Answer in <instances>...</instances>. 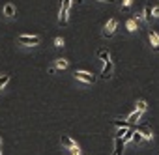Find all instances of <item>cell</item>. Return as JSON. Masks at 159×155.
I'll return each mask as SVG.
<instances>
[{"label": "cell", "mask_w": 159, "mask_h": 155, "mask_svg": "<svg viewBox=\"0 0 159 155\" xmlns=\"http://www.w3.org/2000/svg\"><path fill=\"white\" fill-rule=\"evenodd\" d=\"M62 146H64V148H67L73 155H79V153H81V148H79V146H77V142H75L71 136H67V135H62Z\"/></svg>", "instance_id": "obj_1"}, {"label": "cell", "mask_w": 159, "mask_h": 155, "mask_svg": "<svg viewBox=\"0 0 159 155\" xmlns=\"http://www.w3.org/2000/svg\"><path fill=\"white\" fill-rule=\"evenodd\" d=\"M73 75H75V79L81 81V82H86V84H94L96 82V77L90 75V73H86V71H75Z\"/></svg>", "instance_id": "obj_2"}, {"label": "cell", "mask_w": 159, "mask_h": 155, "mask_svg": "<svg viewBox=\"0 0 159 155\" xmlns=\"http://www.w3.org/2000/svg\"><path fill=\"white\" fill-rule=\"evenodd\" d=\"M116 26H118V21H116V19H111V21L105 24L103 36H105V38H112V36H114V32H116Z\"/></svg>", "instance_id": "obj_3"}, {"label": "cell", "mask_w": 159, "mask_h": 155, "mask_svg": "<svg viewBox=\"0 0 159 155\" xmlns=\"http://www.w3.org/2000/svg\"><path fill=\"white\" fill-rule=\"evenodd\" d=\"M133 129H135V131H139V133L144 136V140H152V138H153L152 129H150L148 125H137V123H135V125H133Z\"/></svg>", "instance_id": "obj_4"}, {"label": "cell", "mask_w": 159, "mask_h": 155, "mask_svg": "<svg viewBox=\"0 0 159 155\" xmlns=\"http://www.w3.org/2000/svg\"><path fill=\"white\" fill-rule=\"evenodd\" d=\"M148 39H150V43H152V49H153L155 52H159V34H157L155 30H150V32H148Z\"/></svg>", "instance_id": "obj_5"}, {"label": "cell", "mask_w": 159, "mask_h": 155, "mask_svg": "<svg viewBox=\"0 0 159 155\" xmlns=\"http://www.w3.org/2000/svg\"><path fill=\"white\" fill-rule=\"evenodd\" d=\"M17 39H19V43H23V45H38V43H39V38H38V36H19Z\"/></svg>", "instance_id": "obj_6"}, {"label": "cell", "mask_w": 159, "mask_h": 155, "mask_svg": "<svg viewBox=\"0 0 159 155\" xmlns=\"http://www.w3.org/2000/svg\"><path fill=\"white\" fill-rule=\"evenodd\" d=\"M112 69H114V65H112V62L109 60V62H105V67H103V71H101V79H111L112 77Z\"/></svg>", "instance_id": "obj_7"}, {"label": "cell", "mask_w": 159, "mask_h": 155, "mask_svg": "<svg viewBox=\"0 0 159 155\" xmlns=\"http://www.w3.org/2000/svg\"><path fill=\"white\" fill-rule=\"evenodd\" d=\"M124 146H125V142L116 136L114 138V151H112V155H122L124 153Z\"/></svg>", "instance_id": "obj_8"}, {"label": "cell", "mask_w": 159, "mask_h": 155, "mask_svg": "<svg viewBox=\"0 0 159 155\" xmlns=\"http://www.w3.org/2000/svg\"><path fill=\"white\" fill-rule=\"evenodd\" d=\"M96 54H98V58L103 60V62H109V58H111V51H109V49H99Z\"/></svg>", "instance_id": "obj_9"}, {"label": "cell", "mask_w": 159, "mask_h": 155, "mask_svg": "<svg viewBox=\"0 0 159 155\" xmlns=\"http://www.w3.org/2000/svg\"><path fill=\"white\" fill-rule=\"evenodd\" d=\"M140 116H142V112H140V110H135V112H131V114H129L127 122H129L131 125H135V123H137V122L140 120Z\"/></svg>", "instance_id": "obj_10"}, {"label": "cell", "mask_w": 159, "mask_h": 155, "mask_svg": "<svg viewBox=\"0 0 159 155\" xmlns=\"http://www.w3.org/2000/svg\"><path fill=\"white\" fill-rule=\"evenodd\" d=\"M152 6H144V11H142V19L146 21V23H152Z\"/></svg>", "instance_id": "obj_11"}, {"label": "cell", "mask_w": 159, "mask_h": 155, "mask_svg": "<svg viewBox=\"0 0 159 155\" xmlns=\"http://www.w3.org/2000/svg\"><path fill=\"white\" fill-rule=\"evenodd\" d=\"M4 15H6V17H13V15H15V8H13V4H6V8H4Z\"/></svg>", "instance_id": "obj_12"}, {"label": "cell", "mask_w": 159, "mask_h": 155, "mask_svg": "<svg viewBox=\"0 0 159 155\" xmlns=\"http://www.w3.org/2000/svg\"><path fill=\"white\" fill-rule=\"evenodd\" d=\"M112 123H114L116 127H125V129H127V127H133V125H131L129 122H125V120H112Z\"/></svg>", "instance_id": "obj_13"}, {"label": "cell", "mask_w": 159, "mask_h": 155, "mask_svg": "<svg viewBox=\"0 0 159 155\" xmlns=\"http://www.w3.org/2000/svg\"><path fill=\"white\" fill-rule=\"evenodd\" d=\"M131 140H133V142H137V144H140V142L144 140V136H142L139 131H133V136H131Z\"/></svg>", "instance_id": "obj_14"}, {"label": "cell", "mask_w": 159, "mask_h": 155, "mask_svg": "<svg viewBox=\"0 0 159 155\" xmlns=\"http://www.w3.org/2000/svg\"><path fill=\"white\" fill-rule=\"evenodd\" d=\"M137 28H139V26H137V21H135V19H129V21H127V30H129V32H135Z\"/></svg>", "instance_id": "obj_15"}, {"label": "cell", "mask_w": 159, "mask_h": 155, "mask_svg": "<svg viewBox=\"0 0 159 155\" xmlns=\"http://www.w3.org/2000/svg\"><path fill=\"white\" fill-rule=\"evenodd\" d=\"M135 110H140V112H144V110H146V101L139 99V101H137V105H135Z\"/></svg>", "instance_id": "obj_16"}, {"label": "cell", "mask_w": 159, "mask_h": 155, "mask_svg": "<svg viewBox=\"0 0 159 155\" xmlns=\"http://www.w3.org/2000/svg\"><path fill=\"white\" fill-rule=\"evenodd\" d=\"M56 67H58V69H66V67H67V62H66L64 58H58V60H56Z\"/></svg>", "instance_id": "obj_17"}, {"label": "cell", "mask_w": 159, "mask_h": 155, "mask_svg": "<svg viewBox=\"0 0 159 155\" xmlns=\"http://www.w3.org/2000/svg\"><path fill=\"white\" fill-rule=\"evenodd\" d=\"M8 82H10V75H2V77H0V88H4Z\"/></svg>", "instance_id": "obj_18"}, {"label": "cell", "mask_w": 159, "mask_h": 155, "mask_svg": "<svg viewBox=\"0 0 159 155\" xmlns=\"http://www.w3.org/2000/svg\"><path fill=\"white\" fill-rule=\"evenodd\" d=\"M54 45H56V47H64V39H62V38H56V39H54Z\"/></svg>", "instance_id": "obj_19"}, {"label": "cell", "mask_w": 159, "mask_h": 155, "mask_svg": "<svg viewBox=\"0 0 159 155\" xmlns=\"http://www.w3.org/2000/svg\"><path fill=\"white\" fill-rule=\"evenodd\" d=\"M131 2H133V0H124V6H122V10H127V8L131 6Z\"/></svg>", "instance_id": "obj_20"}, {"label": "cell", "mask_w": 159, "mask_h": 155, "mask_svg": "<svg viewBox=\"0 0 159 155\" xmlns=\"http://www.w3.org/2000/svg\"><path fill=\"white\" fill-rule=\"evenodd\" d=\"M152 15L153 17H159V8H152Z\"/></svg>", "instance_id": "obj_21"}, {"label": "cell", "mask_w": 159, "mask_h": 155, "mask_svg": "<svg viewBox=\"0 0 159 155\" xmlns=\"http://www.w3.org/2000/svg\"><path fill=\"white\" fill-rule=\"evenodd\" d=\"M69 2H77L79 4V2H83V0H69Z\"/></svg>", "instance_id": "obj_22"}, {"label": "cell", "mask_w": 159, "mask_h": 155, "mask_svg": "<svg viewBox=\"0 0 159 155\" xmlns=\"http://www.w3.org/2000/svg\"><path fill=\"white\" fill-rule=\"evenodd\" d=\"M101 2H109L111 4V2H114V0H101Z\"/></svg>", "instance_id": "obj_23"}, {"label": "cell", "mask_w": 159, "mask_h": 155, "mask_svg": "<svg viewBox=\"0 0 159 155\" xmlns=\"http://www.w3.org/2000/svg\"><path fill=\"white\" fill-rule=\"evenodd\" d=\"M0 149H2V140H0Z\"/></svg>", "instance_id": "obj_24"}, {"label": "cell", "mask_w": 159, "mask_h": 155, "mask_svg": "<svg viewBox=\"0 0 159 155\" xmlns=\"http://www.w3.org/2000/svg\"><path fill=\"white\" fill-rule=\"evenodd\" d=\"M0 155H2V149H0Z\"/></svg>", "instance_id": "obj_25"}]
</instances>
